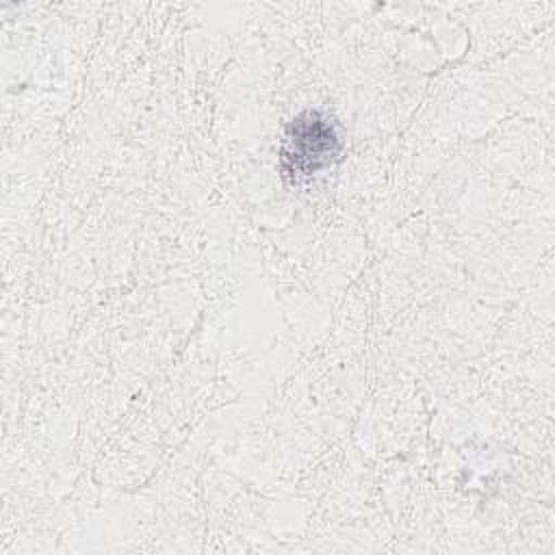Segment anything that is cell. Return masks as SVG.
<instances>
[{
    "mask_svg": "<svg viewBox=\"0 0 555 555\" xmlns=\"http://www.w3.org/2000/svg\"><path fill=\"white\" fill-rule=\"evenodd\" d=\"M340 150L336 126L317 111L301 113L288 128L284 158L293 169L312 173L327 165Z\"/></svg>",
    "mask_w": 555,
    "mask_h": 555,
    "instance_id": "cell-1",
    "label": "cell"
}]
</instances>
